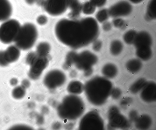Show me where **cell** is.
Returning a JSON list of instances; mask_svg holds the SVG:
<instances>
[{"label": "cell", "instance_id": "obj_40", "mask_svg": "<svg viewBox=\"0 0 156 130\" xmlns=\"http://www.w3.org/2000/svg\"><path fill=\"white\" fill-rule=\"evenodd\" d=\"M112 25L111 23L107 21L102 23V28L104 31L108 32L112 29Z\"/></svg>", "mask_w": 156, "mask_h": 130}, {"label": "cell", "instance_id": "obj_1", "mask_svg": "<svg viewBox=\"0 0 156 130\" xmlns=\"http://www.w3.org/2000/svg\"><path fill=\"white\" fill-rule=\"evenodd\" d=\"M100 32L96 20L87 17L80 19L63 18L55 27V35L61 43L73 49L87 46L97 39Z\"/></svg>", "mask_w": 156, "mask_h": 130}, {"label": "cell", "instance_id": "obj_26", "mask_svg": "<svg viewBox=\"0 0 156 130\" xmlns=\"http://www.w3.org/2000/svg\"><path fill=\"white\" fill-rule=\"evenodd\" d=\"M50 50L51 46L50 44L46 42H42L37 45L36 52L40 55L48 56Z\"/></svg>", "mask_w": 156, "mask_h": 130}, {"label": "cell", "instance_id": "obj_18", "mask_svg": "<svg viewBox=\"0 0 156 130\" xmlns=\"http://www.w3.org/2000/svg\"><path fill=\"white\" fill-rule=\"evenodd\" d=\"M136 127L138 129L146 130L151 126L152 120L151 118L147 114H142L134 122Z\"/></svg>", "mask_w": 156, "mask_h": 130}, {"label": "cell", "instance_id": "obj_16", "mask_svg": "<svg viewBox=\"0 0 156 130\" xmlns=\"http://www.w3.org/2000/svg\"><path fill=\"white\" fill-rule=\"evenodd\" d=\"M12 12V6L9 0H0V22L9 19Z\"/></svg>", "mask_w": 156, "mask_h": 130}, {"label": "cell", "instance_id": "obj_25", "mask_svg": "<svg viewBox=\"0 0 156 130\" xmlns=\"http://www.w3.org/2000/svg\"><path fill=\"white\" fill-rule=\"evenodd\" d=\"M147 81L144 78H140L134 82L130 86L129 91L132 94H135L140 92Z\"/></svg>", "mask_w": 156, "mask_h": 130}, {"label": "cell", "instance_id": "obj_6", "mask_svg": "<svg viewBox=\"0 0 156 130\" xmlns=\"http://www.w3.org/2000/svg\"><path fill=\"white\" fill-rule=\"evenodd\" d=\"M21 25L16 19H9L0 26V41L4 44L14 42L19 32Z\"/></svg>", "mask_w": 156, "mask_h": 130}, {"label": "cell", "instance_id": "obj_39", "mask_svg": "<svg viewBox=\"0 0 156 130\" xmlns=\"http://www.w3.org/2000/svg\"><path fill=\"white\" fill-rule=\"evenodd\" d=\"M138 116V113L135 110H132L129 113V119L131 122H134Z\"/></svg>", "mask_w": 156, "mask_h": 130}, {"label": "cell", "instance_id": "obj_19", "mask_svg": "<svg viewBox=\"0 0 156 130\" xmlns=\"http://www.w3.org/2000/svg\"><path fill=\"white\" fill-rule=\"evenodd\" d=\"M104 77L108 79L115 77L117 75L118 69L114 64L108 63L105 64L102 67L101 70Z\"/></svg>", "mask_w": 156, "mask_h": 130}, {"label": "cell", "instance_id": "obj_33", "mask_svg": "<svg viewBox=\"0 0 156 130\" xmlns=\"http://www.w3.org/2000/svg\"><path fill=\"white\" fill-rule=\"evenodd\" d=\"M122 94V91L119 88H113L111 92L110 96L113 99L117 100L121 97Z\"/></svg>", "mask_w": 156, "mask_h": 130}, {"label": "cell", "instance_id": "obj_15", "mask_svg": "<svg viewBox=\"0 0 156 130\" xmlns=\"http://www.w3.org/2000/svg\"><path fill=\"white\" fill-rule=\"evenodd\" d=\"M20 50L16 45H12L8 46L4 51L5 58L9 64L15 62L18 60L20 54Z\"/></svg>", "mask_w": 156, "mask_h": 130}, {"label": "cell", "instance_id": "obj_20", "mask_svg": "<svg viewBox=\"0 0 156 130\" xmlns=\"http://www.w3.org/2000/svg\"><path fill=\"white\" fill-rule=\"evenodd\" d=\"M126 70L134 74L139 72L142 66L141 61L139 58H134L129 60L125 65Z\"/></svg>", "mask_w": 156, "mask_h": 130}, {"label": "cell", "instance_id": "obj_12", "mask_svg": "<svg viewBox=\"0 0 156 130\" xmlns=\"http://www.w3.org/2000/svg\"><path fill=\"white\" fill-rule=\"evenodd\" d=\"M132 10L131 4L126 0L117 2L108 9L110 17L114 18L128 16L131 13Z\"/></svg>", "mask_w": 156, "mask_h": 130}, {"label": "cell", "instance_id": "obj_34", "mask_svg": "<svg viewBox=\"0 0 156 130\" xmlns=\"http://www.w3.org/2000/svg\"><path fill=\"white\" fill-rule=\"evenodd\" d=\"M132 101V99L130 97H123L120 102V105L122 107L126 108L130 104Z\"/></svg>", "mask_w": 156, "mask_h": 130}, {"label": "cell", "instance_id": "obj_45", "mask_svg": "<svg viewBox=\"0 0 156 130\" xmlns=\"http://www.w3.org/2000/svg\"><path fill=\"white\" fill-rule=\"evenodd\" d=\"M131 3L135 4H137L140 3L144 0H128Z\"/></svg>", "mask_w": 156, "mask_h": 130}, {"label": "cell", "instance_id": "obj_23", "mask_svg": "<svg viewBox=\"0 0 156 130\" xmlns=\"http://www.w3.org/2000/svg\"><path fill=\"white\" fill-rule=\"evenodd\" d=\"M68 91L73 95L81 93L84 90V85L80 81L74 80L70 82L67 87Z\"/></svg>", "mask_w": 156, "mask_h": 130}, {"label": "cell", "instance_id": "obj_8", "mask_svg": "<svg viewBox=\"0 0 156 130\" xmlns=\"http://www.w3.org/2000/svg\"><path fill=\"white\" fill-rule=\"evenodd\" d=\"M79 128L81 130H104V121L97 112L92 110L86 113L81 118Z\"/></svg>", "mask_w": 156, "mask_h": 130}, {"label": "cell", "instance_id": "obj_38", "mask_svg": "<svg viewBox=\"0 0 156 130\" xmlns=\"http://www.w3.org/2000/svg\"><path fill=\"white\" fill-rule=\"evenodd\" d=\"M9 64V63L5 58L4 51H0V66L5 67L7 66Z\"/></svg>", "mask_w": 156, "mask_h": 130}, {"label": "cell", "instance_id": "obj_37", "mask_svg": "<svg viewBox=\"0 0 156 130\" xmlns=\"http://www.w3.org/2000/svg\"><path fill=\"white\" fill-rule=\"evenodd\" d=\"M89 1L96 7L100 8L105 5L107 0H90Z\"/></svg>", "mask_w": 156, "mask_h": 130}, {"label": "cell", "instance_id": "obj_43", "mask_svg": "<svg viewBox=\"0 0 156 130\" xmlns=\"http://www.w3.org/2000/svg\"><path fill=\"white\" fill-rule=\"evenodd\" d=\"M18 83V79L16 78H12L10 80V83L12 86H16L17 84Z\"/></svg>", "mask_w": 156, "mask_h": 130}, {"label": "cell", "instance_id": "obj_31", "mask_svg": "<svg viewBox=\"0 0 156 130\" xmlns=\"http://www.w3.org/2000/svg\"><path fill=\"white\" fill-rule=\"evenodd\" d=\"M25 89L21 85L16 86L12 91V97L17 99L22 98L25 95L26 92Z\"/></svg>", "mask_w": 156, "mask_h": 130}, {"label": "cell", "instance_id": "obj_14", "mask_svg": "<svg viewBox=\"0 0 156 130\" xmlns=\"http://www.w3.org/2000/svg\"><path fill=\"white\" fill-rule=\"evenodd\" d=\"M152 43V39L150 34L147 31H142L137 32L133 44L136 48L142 47H151Z\"/></svg>", "mask_w": 156, "mask_h": 130}, {"label": "cell", "instance_id": "obj_3", "mask_svg": "<svg viewBox=\"0 0 156 130\" xmlns=\"http://www.w3.org/2000/svg\"><path fill=\"white\" fill-rule=\"evenodd\" d=\"M85 110L84 103L76 95H70L65 97L57 108V113L63 119L74 120L80 117Z\"/></svg>", "mask_w": 156, "mask_h": 130}, {"label": "cell", "instance_id": "obj_5", "mask_svg": "<svg viewBox=\"0 0 156 130\" xmlns=\"http://www.w3.org/2000/svg\"><path fill=\"white\" fill-rule=\"evenodd\" d=\"M25 60L27 64L30 66L28 76L33 80L37 79L40 77L49 62L48 56L40 55L36 52L28 53Z\"/></svg>", "mask_w": 156, "mask_h": 130}, {"label": "cell", "instance_id": "obj_36", "mask_svg": "<svg viewBox=\"0 0 156 130\" xmlns=\"http://www.w3.org/2000/svg\"><path fill=\"white\" fill-rule=\"evenodd\" d=\"M36 21L39 25H44L48 22V18L44 15H40L37 18Z\"/></svg>", "mask_w": 156, "mask_h": 130}, {"label": "cell", "instance_id": "obj_13", "mask_svg": "<svg viewBox=\"0 0 156 130\" xmlns=\"http://www.w3.org/2000/svg\"><path fill=\"white\" fill-rule=\"evenodd\" d=\"M140 96L147 103H152L156 100V84L152 81H147L140 92Z\"/></svg>", "mask_w": 156, "mask_h": 130}, {"label": "cell", "instance_id": "obj_7", "mask_svg": "<svg viewBox=\"0 0 156 130\" xmlns=\"http://www.w3.org/2000/svg\"><path fill=\"white\" fill-rule=\"evenodd\" d=\"M97 56L90 51L86 50L78 53L74 65L78 69L82 70L86 76L93 72V66L98 62Z\"/></svg>", "mask_w": 156, "mask_h": 130}, {"label": "cell", "instance_id": "obj_4", "mask_svg": "<svg viewBox=\"0 0 156 130\" xmlns=\"http://www.w3.org/2000/svg\"><path fill=\"white\" fill-rule=\"evenodd\" d=\"M38 36V31L36 26L31 23H26L21 25L14 42L20 50H28L34 45Z\"/></svg>", "mask_w": 156, "mask_h": 130}, {"label": "cell", "instance_id": "obj_17", "mask_svg": "<svg viewBox=\"0 0 156 130\" xmlns=\"http://www.w3.org/2000/svg\"><path fill=\"white\" fill-rule=\"evenodd\" d=\"M82 5L79 0H69L68 8L70 10L69 18L77 19L82 12Z\"/></svg>", "mask_w": 156, "mask_h": 130}, {"label": "cell", "instance_id": "obj_30", "mask_svg": "<svg viewBox=\"0 0 156 130\" xmlns=\"http://www.w3.org/2000/svg\"><path fill=\"white\" fill-rule=\"evenodd\" d=\"M96 7L90 1L85 2L82 5V12L86 15H91L95 12Z\"/></svg>", "mask_w": 156, "mask_h": 130}, {"label": "cell", "instance_id": "obj_42", "mask_svg": "<svg viewBox=\"0 0 156 130\" xmlns=\"http://www.w3.org/2000/svg\"><path fill=\"white\" fill-rule=\"evenodd\" d=\"M30 85V83L27 79H24L21 82V85L25 88H28Z\"/></svg>", "mask_w": 156, "mask_h": 130}, {"label": "cell", "instance_id": "obj_21", "mask_svg": "<svg viewBox=\"0 0 156 130\" xmlns=\"http://www.w3.org/2000/svg\"><path fill=\"white\" fill-rule=\"evenodd\" d=\"M136 49V55L141 60L147 61L151 58L152 55L151 47H142Z\"/></svg>", "mask_w": 156, "mask_h": 130}, {"label": "cell", "instance_id": "obj_10", "mask_svg": "<svg viewBox=\"0 0 156 130\" xmlns=\"http://www.w3.org/2000/svg\"><path fill=\"white\" fill-rule=\"evenodd\" d=\"M69 0H44L43 6L49 15L57 16L65 13L68 8Z\"/></svg>", "mask_w": 156, "mask_h": 130}, {"label": "cell", "instance_id": "obj_28", "mask_svg": "<svg viewBox=\"0 0 156 130\" xmlns=\"http://www.w3.org/2000/svg\"><path fill=\"white\" fill-rule=\"evenodd\" d=\"M109 17L108 9L106 8L100 10L97 12L95 15L96 19L100 23H103L107 21Z\"/></svg>", "mask_w": 156, "mask_h": 130}, {"label": "cell", "instance_id": "obj_27", "mask_svg": "<svg viewBox=\"0 0 156 130\" xmlns=\"http://www.w3.org/2000/svg\"><path fill=\"white\" fill-rule=\"evenodd\" d=\"M137 32L133 29L126 31L123 36V39L125 42L129 45L133 44Z\"/></svg>", "mask_w": 156, "mask_h": 130}, {"label": "cell", "instance_id": "obj_41", "mask_svg": "<svg viewBox=\"0 0 156 130\" xmlns=\"http://www.w3.org/2000/svg\"><path fill=\"white\" fill-rule=\"evenodd\" d=\"M12 129H32L31 127L22 125H17L16 126H14L12 127L11 128Z\"/></svg>", "mask_w": 156, "mask_h": 130}, {"label": "cell", "instance_id": "obj_9", "mask_svg": "<svg viewBox=\"0 0 156 130\" xmlns=\"http://www.w3.org/2000/svg\"><path fill=\"white\" fill-rule=\"evenodd\" d=\"M108 127L110 129H127L130 126L129 121L122 114L118 108L112 105L109 108L107 113Z\"/></svg>", "mask_w": 156, "mask_h": 130}, {"label": "cell", "instance_id": "obj_35", "mask_svg": "<svg viewBox=\"0 0 156 130\" xmlns=\"http://www.w3.org/2000/svg\"><path fill=\"white\" fill-rule=\"evenodd\" d=\"M102 46V42L100 40L96 39L93 42L92 48L94 51L98 52L100 51Z\"/></svg>", "mask_w": 156, "mask_h": 130}, {"label": "cell", "instance_id": "obj_32", "mask_svg": "<svg viewBox=\"0 0 156 130\" xmlns=\"http://www.w3.org/2000/svg\"><path fill=\"white\" fill-rule=\"evenodd\" d=\"M112 25L115 27L118 28H123L125 25L124 20L121 18H115L112 21Z\"/></svg>", "mask_w": 156, "mask_h": 130}, {"label": "cell", "instance_id": "obj_44", "mask_svg": "<svg viewBox=\"0 0 156 130\" xmlns=\"http://www.w3.org/2000/svg\"><path fill=\"white\" fill-rule=\"evenodd\" d=\"M25 2L29 5H32L36 2V0H24Z\"/></svg>", "mask_w": 156, "mask_h": 130}, {"label": "cell", "instance_id": "obj_11", "mask_svg": "<svg viewBox=\"0 0 156 130\" xmlns=\"http://www.w3.org/2000/svg\"><path fill=\"white\" fill-rule=\"evenodd\" d=\"M66 79V75L63 72L58 69H53L46 74L43 82L48 88L53 89L63 85Z\"/></svg>", "mask_w": 156, "mask_h": 130}, {"label": "cell", "instance_id": "obj_2", "mask_svg": "<svg viewBox=\"0 0 156 130\" xmlns=\"http://www.w3.org/2000/svg\"><path fill=\"white\" fill-rule=\"evenodd\" d=\"M113 88L112 84L109 79L98 76L86 82L84 91L87 100L91 104L100 106L106 102Z\"/></svg>", "mask_w": 156, "mask_h": 130}, {"label": "cell", "instance_id": "obj_29", "mask_svg": "<svg viewBox=\"0 0 156 130\" xmlns=\"http://www.w3.org/2000/svg\"><path fill=\"white\" fill-rule=\"evenodd\" d=\"M78 53L73 51L69 52L66 55L64 67L67 68L74 64Z\"/></svg>", "mask_w": 156, "mask_h": 130}, {"label": "cell", "instance_id": "obj_24", "mask_svg": "<svg viewBox=\"0 0 156 130\" xmlns=\"http://www.w3.org/2000/svg\"><path fill=\"white\" fill-rule=\"evenodd\" d=\"M123 48V45L121 41L119 40L115 39L111 42L109 50L112 55L116 56L121 53Z\"/></svg>", "mask_w": 156, "mask_h": 130}, {"label": "cell", "instance_id": "obj_22", "mask_svg": "<svg viewBox=\"0 0 156 130\" xmlns=\"http://www.w3.org/2000/svg\"><path fill=\"white\" fill-rule=\"evenodd\" d=\"M145 18L147 21H151L156 18V0H150L146 8Z\"/></svg>", "mask_w": 156, "mask_h": 130}]
</instances>
